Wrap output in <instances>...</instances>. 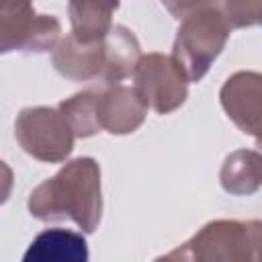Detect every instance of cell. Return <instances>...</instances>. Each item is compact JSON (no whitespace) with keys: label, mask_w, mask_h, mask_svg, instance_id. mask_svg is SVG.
<instances>
[{"label":"cell","mask_w":262,"mask_h":262,"mask_svg":"<svg viewBox=\"0 0 262 262\" xmlns=\"http://www.w3.org/2000/svg\"><path fill=\"white\" fill-rule=\"evenodd\" d=\"M29 211L43 221L68 217L86 233H92L102 211L98 164L92 158H78L63 166L31 192Z\"/></svg>","instance_id":"6da1fadb"},{"label":"cell","mask_w":262,"mask_h":262,"mask_svg":"<svg viewBox=\"0 0 262 262\" xmlns=\"http://www.w3.org/2000/svg\"><path fill=\"white\" fill-rule=\"evenodd\" d=\"M231 25L213 6H203L184 16L176 41L174 59L184 68L190 82H199L221 53Z\"/></svg>","instance_id":"7a4b0ae2"},{"label":"cell","mask_w":262,"mask_h":262,"mask_svg":"<svg viewBox=\"0 0 262 262\" xmlns=\"http://www.w3.org/2000/svg\"><path fill=\"white\" fill-rule=\"evenodd\" d=\"M14 135L20 147L41 162H61L74 147V129L57 108H25L16 117Z\"/></svg>","instance_id":"3957f363"},{"label":"cell","mask_w":262,"mask_h":262,"mask_svg":"<svg viewBox=\"0 0 262 262\" xmlns=\"http://www.w3.org/2000/svg\"><path fill=\"white\" fill-rule=\"evenodd\" d=\"M135 90L147 108L166 115L178 108L188 92V76L184 68L172 57L162 53H149L139 57L135 70Z\"/></svg>","instance_id":"277c9868"},{"label":"cell","mask_w":262,"mask_h":262,"mask_svg":"<svg viewBox=\"0 0 262 262\" xmlns=\"http://www.w3.org/2000/svg\"><path fill=\"white\" fill-rule=\"evenodd\" d=\"M59 37L53 16L35 14L31 0L2 2V51H49Z\"/></svg>","instance_id":"5b68a950"},{"label":"cell","mask_w":262,"mask_h":262,"mask_svg":"<svg viewBox=\"0 0 262 262\" xmlns=\"http://www.w3.org/2000/svg\"><path fill=\"white\" fill-rule=\"evenodd\" d=\"M184 260H254L248 223L239 221H215L205 225L184 248L166 256Z\"/></svg>","instance_id":"8992f818"},{"label":"cell","mask_w":262,"mask_h":262,"mask_svg":"<svg viewBox=\"0 0 262 262\" xmlns=\"http://www.w3.org/2000/svg\"><path fill=\"white\" fill-rule=\"evenodd\" d=\"M221 104L244 133L262 141V74H233L221 88Z\"/></svg>","instance_id":"52a82bcc"},{"label":"cell","mask_w":262,"mask_h":262,"mask_svg":"<svg viewBox=\"0 0 262 262\" xmlns=\"http://www.w3.org/2000/svg\"><path fill=\"white\" fill-rule=\"evenodd\" d=\"M147 113V104L137 94L135 86L111 84L96 92V115L100 129L123 135L135 131Z\"/></svg>","instance_id":"ba28073f"},{"label":"cell","mask_w":262,"mask_h":262,"mask_svg":"<svg viewBox=\"0 0 262 262\" xmlns=\"http://www.w3.org/2000/svg\"><path fill=\"white\" fill-rule=\"evenodd\" d=\"M106 61L104 39L96 43H82L74 35H68L59 41L53 53L55 70L72 80H92L102 76Z\"/></svg>","instance_id":"9c48e42d"},{"label":"cell","mask_w":262,"mask_h":262,"mask_svg":"<svg viewBox=\"0 0 262 262\" xmlns=\"http://www.w3.org/2000/svg\"><path fill=\"white\" fill-rule=\"evenodd\" d=\"M119 8V0H70L68 12L72 35L82 43L102 41L113 29L111 16Z\"/></svg>","instance_id":"30bf717a"},{"label":"cell","mask_w":262,"mask_h":262,"mask_svg":"<svg viewBox=\"0 0 262 262\" xmlns=\"http://www.w3.org/2000/svg\"><path fill=\"white\" fill-rule=\"evenodd\" d=\"M25 260L31 262H47V260H59V262H86L88 260V248L86 239L80 233H74L70 229H45L41 231L29 246Z\"/></svg>","instance_id":"8fae6325"},{"label":"cell","mask_w":262,"mask_h":262,"mask_svg":"<svg viewBox=\"0 0 262 262\" xmlns=\"http://www.w3.org/2000/svg\"><path fill=\"white\" fill-rule=\"evenodd\" d=\"M104 47H106V61L100 78L102 84L111 86L121 82L135 70L139 61V43L127 27L115 25L104 37Z\"/></svg>","instance_id":"7c38bea8"},{"label":"cell","mask_w":262,"mask_h":262,"mask_svg":"<svg viewBox=\"0 0 262 262\" xmlns=\"http://www.w3.org/2000/svg\"><path fill=\"white\" fill-rule=\"evenodd\" d=\"M262 184V154L233 151L221 168V186L231 194H252Z\"/></svg>","instance_id":"4fadbf2b"},{"label":"cell","mask_w":262,"mask_h":262,"mask_svg":"<svg viewBox=\"0 0 262 262\" xmlns=\"http://www.w3.org/2000/svg\"><path fill=\"white\" fill-rule=\"evenodd\" d=\"M59 111L70 121L76 135L90 137V135L100 131L98 115H96V92L94 90L74 94L72 98H68L59 104Z\"/></svg>","instance_id":"5bb4252c"},{"label":"cell","mask_w":262,"mask_h":262,"mask_svg":"<svg viewBox=\"0 0 262 262\" xmlns=\"http://www.w3.org/2000/svg\"><path fill=\"white\" fill-rule=\"evenodd\" d=\"M225 18L231 27L262 25V0H225Z\"/></svg>","instance_id":"9a60e30c"},{"label":"cell","mask_w":262,"mask_h":262,"mask_svg":"<svg viewBox=\"0 0 262 262\" xmlns=\"http://www.w3.org/2000/svg\"><path fill=\"white\" fill-rule=\"evenodd\" d=\"M207 2H209V0H162V4H164L176 18H180V16L184 18V16L190 14L192 10L207 6Z\"/></svg>","instance_id":"2e32d148"},{"label":"cell","mask_w":262,"mask_h":262,"mask_svg":"<svg viewBox=\"0 0 262 262\" xmlns=\"http://www.w3.org/2000/svg\"><path fill=\"white\" fill-rule=\"evenodd\" d=\"M258 147H260V151H262V141H258Z\"/></svg>","instance_id":"e0dca14e"}]
</instances>
